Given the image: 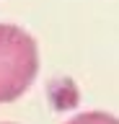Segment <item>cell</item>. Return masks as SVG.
<instances>
[{
  "instance_id": "1",
  "label": "cell",
  "mask_w": 119,
  "mask_h": 124,
  "mask_svg": "<svg viewBox=\"0 0 119 124\" xmlns=\"http://www.w3.org/2000/svg\"><path fill=\"white\" fill-rule=\"evenodd\" d=\"M39 70V54L24 29L0 23V103L24 96Z\"/></svg>"
},
{
  "instance_id": "2",
  "label": "cell",
  "mask_w": 119,
  "mask_h": 124,
  "mask_svg": "<svg viewBox=\"0 0 119 124\" xmlns=\"http://www.w3.org/2000/svg\"><path fill=\"white\" fill-rule=\"evenodd\" d=\"M65 124H119V119L111 114H103V111H88V114L72 116L70 122H65Z\"/></svg>"
}]
</instances>
